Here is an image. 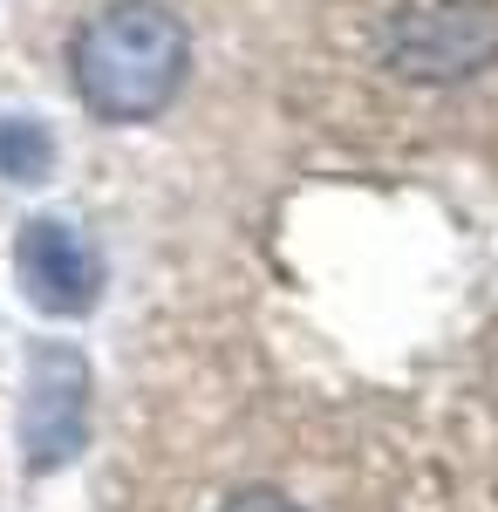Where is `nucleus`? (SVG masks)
<instances>
[{"instance_id":"obj_1","label":"nucleus","mask_w":498,"mask_h":512,"mask_svg":"<svg viewBox=\"0 0 498 512\" xmlns=\"http://www.w3.org/2000/svg\"><path fill=\"white\" fill-rule=\"evenodd\" d=\"M192 69V41L185 21L164 14L157 0H116L103 14H89L69 41V76L76 96L103 123H151L171 110V96L185 89Z\"/></svg>"},{"instance_id":"obj_2","label":"nucleus","mask_w":498,"mask_h":512,"mask_svg":"<svg viewBox=\"0 0 498 512\" xmlns=\"http://www.w3.org/2000/svg\"><path fill=\"white\" fill-rule=\"evenodd\" d=\"M389 69L410 82H464L498 55V7L478 0H444V7H410L389 28Z\"/></svg>"},{"instance_id":"obj_3","label":"nucleus","mask_w":498,"mask_h":512,"mask_svg":"<svg viewBox=\"0 0 498 512\" xmlns=\"http://www.w3.org/2000/svg\"><path fill=\"white\" fill-rule=\"evenodd\" d=\"M82 444H89V362L69 342H35L21 396V451L35 472H55Z\"/></svg>"},{"instance_id":"obj_4","label":"nucleus","mask_w":498,"mask_h":512,"mask_svg":"<svg viewBox=\"0 0 498 512\" xmlns=\"http://www.w3.org/2000/svg\"><path fill=\"white\" fill-rule=\"evenodd\" d=\"M14 274H21V294L41 315L76 321L103 301V253L69 219H28L14 239Z\"/></svg>"},{"instance_id":"obj_5","label":"nucleus","mask_w":498,"mask_h":512,"mask_svg":"<svg viewBox=\"0 0 498 512\" xmlns=\"http://www.w3.org/2000/svg\"><path fill=\"white\" fill-rule=\"evenodd\" d=\"M48 164H55V137L35 117H0V171L14 185H41Z\"/></svg>"},{"instance_id":"obj_6","label":"nucleus","mask_w":498,"mask_h":512,"mask_svg":"<svg viewBox=\"0 0 498 512\" xmlns=\"http://www.w3.org/2000/svg\"><path fill=\"white\" fill-rule=\"evenodd\" d=\"M226 512H301V506H287V499H273V492H246V499H232Z\"/></svg>"}]
</instances>
